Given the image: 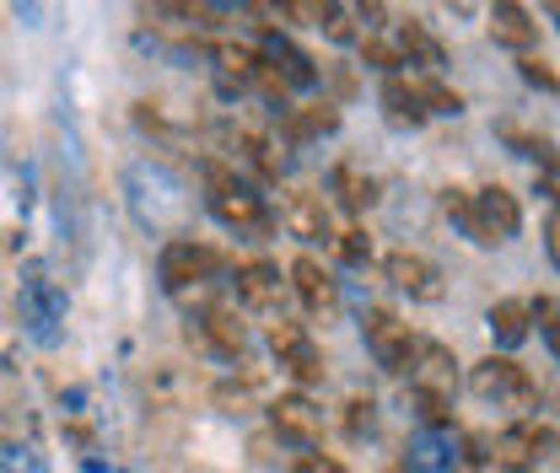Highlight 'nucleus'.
Returning <instances> with one entry per match:
<instances>
[{
    "instance_id": "nucleus-29",
    "label": "nucleus",
    "mask_w": 560,
    "mask_h": 473,
    "mask_svg": "<svg viewBox=\"0 0 560 473\" xmlns=\"http://www.w3.org/2000/svg\"><path fill=\"white\" fill-rule=\"evenodd\" d=\"M517 70H523V81H528V86H539V92H556V86H560V75L545 66L539 55H523V60H517Z\"/></svg>"
},
{
    "instance_id": "nucleus-14",
    "label": "nucleus",
    "mask_w": 560,
    "mask_h": 473,
    "mask_svg": "<svg viewBox=\"0 0 560 473\" xmlns=\"http://www.w3.org/2000/svg\"><path fill=\"white\" fill-rule=\"evenodd\" d=\"M280 221H285V232L302 237V243H324V237H329V215H324V204L307 200V194H285Z\"/></svg>"
},
{
    "instance_id": "nucleus-11",
    "label": "nucleus",
    "mask_w": 560,
    "mask_h": 473,
    "mask_svg": "<svg viewBox=\"0 0 560 473\" xmlns=\"http://www.w3.org/2000/svg\"><path fill=\"white\" fill-rule=\"evenodd\" d=\"M490 38L501 44V49H517V55H528L534 49V38H539V22L523 11V5H512V0H501L495 11H490Z\"/></svg>"
},
{
    "instance_id": "nucleus-31",
    "label": "nucleus",
    "mask_w": 560,
    "mask_h": 473,
    "mask_svg": "<svg viewBox=\"0 0 560 473\" xmlns=\"http://www.w3.org/2000/svg\"><path fill=\"white\" fill-rule=\"evenodd\" d=\"M377 425V414H372V399H350L346 404V430L350 436H366Z\"/></svg>"
},
{
    "instance_id": "nucleus-37",
    "label": "nucleus",
    "mask_w": 560,
    "mask_h": 473,
    "mask_svg": "<svg viewBox=\"0 0 560 473\" xmlns=\"http://www.w3.org/2000/svg\"><path fill=\"white\" fill-rule=\"evenodd\" d=\"M550 16H556V27H560V0H550Z\"/></svg>"
},
{
    "instance_id": "nucleus-28",
    "label": "nucleus",
    "mask_w": 560,
    "mask_h": 473,
    "mask_svg": "<svg viewBox=\"0 0 560 473\" xmlns=\"http://www.w3.org/2000/svg\"><path fill=\"white\" fill-rule=\"evenodd\" d=\"M302 344H307L302 323H291V318H276V323H270V350H276L280 360H285L291 350H302Z\"/></svg>"
},
{
    "instance_id": "nucleus-19",
    "label": "nucleus",
    "mask_w": 560,
    "mask_h": 473,
    "mask_svg": "<svg viewBox=\"0 0 560 473\" xmlns=\"http://www.w3.org/2000/svg\"><path fill=\"white\" fill-rule=\"evenodd\" d=\"M329 189L340 194V204H346V210H366V204L377 200V184H372L361 167H350V162H340V167L329 173Z\"/></svg>"
},
{
    "instance_id": "nucleus-23",
    "label": "nucleus",
    "mask_w": 560,
    "mask_h": 473,
    "mask_svg": "<svg viewBox=\"0 0 560 473\" xmlns=\"http://www.w3.org/2000/svg\"><path fill=\"white\" fill-rule=\"evenodd\" d=\"M399 55L420 60L425 70H442V49L425 38V27H420V22H405V27H399Z\"/></svg>"
},
{
    "instance_id": "nucleus-24",
    "label": "nucleus",
    "mask_w": 560,
    "mask_h": 473,
    "mask_svg": "<svg viewBox=\"0 0 560 473\" xmlns=\"http://www.w3.org/2000/svg\"><path fill=\"white\" fill-rule=\"evenodd\" d=\"M335 125H340V114L324 103V108H302V114H291L285 130H291V140H313V135H329Z\"/></svg>"
},
{
    "instance_id": "nucleus-32",
    "label": "nucleus",
    "mask_w": 560,
    "mask_h": 473,
    "mask_svg": "<svg viewBox=\"0 0 560 473\" xmlns=\"http://www.w3.org/2000/svg\"><path fill=\"white\" fill-rule=\"evenodd\" d=\"M350 16H355V11H346V5H335V11H329V22H324V33H329L335 44H355V38H361Z\"/></svg>"
},
{
    "instance_id": "nucleus-26",
    "label": "nucleus",
    "mask_w": 560,
    "mask_h": 473,
    "mask_svg": "<svg viewBox=\"0 0 560 473\" xmlns=\"http://www.w3.org/2000/svg\"><path fill=\"white\" fill-rule=\"evenodd\" d=\"M361 60L372 70H383V75H399V66H405V55L394 44H383V38H361Z\"/></svg>"
},
{
    "instance_id": "nucleus-13",
    "label": "nucleus",
    "mask_w": 560,
    "mask_h": 473,
    "mask_svg": "<svg viewBox=\"0 0 560 473\" xmlns=\"http://www.w3.org/2000/svg\"><path fill=\"white\" fill-rule=\"evenodd\" d=\"M291 285H296V296H302L307 312H329V307H335V280H329V270H324L313 253H302V259L291 264Z\"/></svg>"
},
{
    "instance_id": "nucleus-8",
    "label": "nucleus",
    "mask_w": 560,
    "mask_h": 473,
    "mask_svg": "<svg viewBox=\"0 0 560 473\" xmlns=\"http://www.w3.org/2000/svg\"><path fill=\"white\" fill-rule=\"evenodd\" d=\"M388 280L405 291V296H416V301H442V270L425 259V253H410V248H399V253H388Z\"/></svg>"
},
{
    "instance_id": "nucleus-4",
    "label": "nucleus",
    "mask_w": 560,
    "mask_h": 473,
    "mask_svg": "<svg viewBox=\"0 0 560 473\" xmlns=\"http://www.w3.org/2000/svg\"><path fill=\"white\" fill-rule=\"evenodd\" d=\"M469 388L490 399V404H512V409H528L534 404V382L528 371L512 360V355H486L475 371H469Z\"/></svg>"
},
{
    "instance_id": "nucleus-10",
    "label": "nucleus",
    "mask_w": 560,
    "mask_h": 473,
    "mask_svg": "<svg viewBox=\"0 0 560 473\" xmlns=\"http://www.w3.org/2000/svg\"><path fill=\"white\" fill-rule=\"evenodd\" d=\"M453 366H458V360H453V350L425 339V344L416 350V366H410V371H416V382H410V388L436 393V399H453V382H458V371H453Z\"/></svg>"
},
{
    "instance_id": "nucleus-6",
    "label": "nucleus",
    "mask_w": 560,
    "mask_h": 473,
    "mask_svg": "<svg viewBox=\"0 0 560 473\" xmlns=\"http://www.w3.org/2000/svg\"><path fill=\"white\" fill-rule=\"evenodd\" d=\"M495 452H501V463H506V469H523V463H534V458L556 452V425H545V419H517L512 430H501V436H495Z\"/></svg>"
},
{
    "instance_id": "nucleus-3",
    "label": "nucleus",
    "mask_w": 560,
    "mask_h": 473,
    "mask_svg": "<svg viewBox=\"0 0 560 473\" xmlns=\"http://www.w3.org/2000/svg\"><path fill=\"white\" fill-rule=\"evenodd\" d=\"M22 323H27V334L38 339V344H55L60 339V323H66V291L49 280L44 270H33L22 280Z\"/></svg>"
},
{
    "instance_id": "nucleus-36",
    "label": "nucleus",
    "mask_w": 560,
    "mask_h": 473,
    "mask_svg": "<svg viewBox=\"0 0 560 473\" xmlns=\"http://www.w3.org/2000/svg\"><path fill=\"white\" fill-rule=\"evenodd\" d=\"M545 194H556V200H560V162H550V167H545Z\"/></svg>"
},
{
    "instance_id": "nucleus-30",
    "label": "nucleus",
    "mask_w": 560,
    "mask_h": 473,
    "mask_svg": "<svg viewBox=\"0 0 560 473\" xmlns=\"http://www.w3.org/2000/svg\"><path fill=\"white\" fill-rule=\"evenodd\" d=\"M340 259L346 264H372V237L366 232H340Z\"/></svg>"
},
{
    "instance_id": "nucleus-12",
    "label": "nucleus",
    "mask_w": 560,
    "mask_h": 473,
    "mask_svg": "<svg viewBox=\"0 0 560 473\" xmlns=\"http://www.w3.org/2000/svg\"><path fill=\"white\" fill-rule=\"evenodd\" d=\"M210 60H215V75H221V92H243V86H254V75L265 66V55H254L248 44H215L210 49Z\"/></svg>"
},
{
    "instance_id": "nucleus-35",
    "label": "nucleus",
    "mask_w": 560,
    "mask_h": 473,
    "mask_svg": "<svg viewBox=\"0 0 560 473\" xmlns=\"http://www.w3.org/2000/svg\"><path fill=\"white\" fill-rule=\"evenodd\" d=\"M545 248H550V264L560 270V215H550V237H545Z\"/></svg>"
},
{
    "instance_id": "nucleus-16",
    "label": "nucleus",
    "mask_w": 560,
    "mask_h": 473,
    "mask_svg": "<svg viewBox=\"0 0 560 473\" xmlns=\"http://www.w3.org/2000/svg\"><path fill=\"white\" fill-rule=\"evenodd\" d=\"M528 323H534V307L528 301H495L490 307V339L501 350H517L528 339Z\"/></svg>"
},
{
    "instance_id": "nucleus-20",
    "label": "nucleus",
    "mask_w": 560,
    "mask_h": 473,
    "mask_svg": "<svg viewBox=\"0 0 560 473\" xmlns=\"http://www.w3.org/2000/svg\"><path fill=\"white\" fill-rule=\"evenodd\" d=\"M405 81H410V92L425 114H464V97L453 86H442L436 75H405Z\"/></svg>"
},
{
    "instance_id": "nucleus-1",
    "label": "nucleus",
    "mask_w": 560,
    "mask_h": 473,
    "mask_svg": "<svg viewBox=\"0 0 560 473\" xmlns=\"http://www.w3.org/2000/svg\"><path fill=\"white\" fill-rule=\"evenodd\" d=\"M206 173H210V215H215L221 226H232V232H265V226H270L265 200H259L248 184H237V178L221 173V167H206Z\"/></svg>"
},
{
    "instance_id": "nucleus-7",
    "label": "nucleus",
    "mask_w": 560,
    "mask_h": 473,
    "mask_svg": "<svg viewBox=\"0 0 560 473\" xmlns=\"http://www.w3.org/2000/svg\"><path fill=\"white\" fill-rule=\"evenodd\" d=\"M475 204H480V232H486V248H490V243H512V237L523 232V204H517V194H512V189L490 184V189H480V194H475Z\"/></svg>"
},
{
    "instance_id": "nucleus-38",
    "label": "nucleus",
    "mask_w": 560,
    "mask_h": 473,
    "mask_svg": "<svg viewBox=\"0 0 560 473\" xmlns=\"http://www.w3.org/2000/svg\"><path fill=\"white\" fill-rule=\"evenodd\" d=\"M501 473H528V469H501Z\"/></svg>"
},
{
    "instance_id": "nucleus-15",
    "label": "nucleus",
    "mask_w": 560,
    "mask_h": 473,
    "mask_svg": "<svg viewBox=\"0 0 560 473\" xmlns=\"http://www.w3.org/2000/svg\"><path fill=\"white\" fill-rule=\"evenodd\" d=\"M200 329H206L210 350H215V355H226V360H237V355H243V344H248V329H243V318H237L232 307H206Z\"/></svg>"
},
{
    "instance_id": "nucleus-27",
    "label": "nucleus",
    "mask_w": 560,
    "mask_h": 473,
    "mask_svg": "<svg viewBox=\"0 0 560 473\" xmlns=\"http://www.w3.org/2000/svg\"><path fill=\"white\" fill-rule=\"evenodd\" d=\"M410 404L420 409V419H425L431 430H447V425H453V409H447V399H436V393H420V388H410Z\"/></svg>"
},
{
    "instance_id": "nucleus-5",
    "label": "nucleus",
    "mask_w": 560,
    "mask_h": 473,
    "mask_svg": "<svg viewBox=\"0 0 560 473\" xmlns=\"http://www.w3.org/2000/svg\"><path fill=\"white\" fill-rule=\"evenodd\" d=\"M210 270H215V253L200 248V243H167L162 248V259H156V274H162V291L167 296H189V291H200L210 285Z\"/></svg>"
},
{
    "instance_id": "nucleus-17",
    "label": "nucleus",
    "mask_w": 560,
    "mask_h": 473,
    "mask_svg": "<svg viewBox=\"0 0 560 473\" xmlns=\"http://www.w3.org/2000/svg\"><path fill=\"white\" fill-rule=\"evenodd\" d=\"M265 60L280 70V81H285V86H313V81H318L313 60H307L302 49H291L280 33H270V38H265Z\"/></svg>"
},
{
    "instance_id": "nucleus-9",
    "label": "nucleus",
    "mask_w": 560,
    "mask_h": 473,
    "mask_svg": "<svg viewBox=\"0 0 560 473\" xmlns=\"http://www.w3.org/2000/svg\"><path fill=\"white\" fill-rule=\"evenodd\" d=\"M270 425H276L280 441H296V447H313L318 441V430H324V414L313 409V399H302V393H285L270 404Z\"/></svg>"
},
{
    "instance_id": "nucleus-21",
    "label": "nucleus",
    "mask_w": 560,
    "mask_h": 473,
    "mask_svg": "<svg viewBox=\"0 0 560 473\" xmlns=\"http://www.w3.org/2000/svg\"><path fill=\"white\" fill-rule=\"evenodd\" d=\"M383 108H388L394 125H420V119H425V108L416 103V92H410L405 75H388V81H383Z\"/></svg>"
},
{
    "instance_id": "nucleus-22",
    "label": "nucleus",
    "mask_w": 560,
    "mask_h": 473,
    "mask_svg": "<svg viewBox=\"0 0 560 473\" xmlns=\"http://www.w3.org/2000/svg\"><path fill=\"white\" fill-rule=\"evenodd\" d=\"M442 210H447V221H458V226H464V237H469V243H480V248H486V232H480V204H475V194H469V189H447V194H442Z\"/></svg>"
},
{
    "instance_id": "nucleus-25",
    "label": "nucleus",
    "mask_w": 560,
    "mask_h": 473,
    "mask_svg": "<svg viewBox=\"0 0 560 473\" xmlns=\"http://www.w3.org/2000/svg\"><path fill=\"white\" fill-rule=\"evenodd\" d=\"M280 366H285V371H291V377H296L302 388H318V382H324V355L313 350V339H307L302 350H291V355H285Z\"/></svg>"
},
{
    "instance_id": "nucleus-18",
    "label": "nucleus",
    "mask_w": 560,
    "mask_h": 473,
    "mask_svg": "<svg viewBox=\"0 0 560 473\" xmlns=\"http://www.w3.org/2000/svg\"><path fill=\"white\" fill-rule=\"evenodd\" d=\"M237 296H243L248 307L270 312L280 301V274L270 270V264H243V270H237Z\"/></svg>"
},
{
    "instance_id": "nucleus-33",
    "label": "nucleus",
    "mask_w": 560,
    "mask_h": 473,
    "mask_svg": "<svg viewBox=\"0 0 560 473\" xmlns=\"http://www.w3.org/2000/svg\"><path fill=\"white\" fill-rule=\"evenodd\" d=\"M534 318H539V334L550 339V350L560 355V301H539V307H534Z\"/></svg>"
},
{
    "instance_id": "nucleus-2",
    "label": "nucleus",
    "mask_w": 560,
    "mask_h": 473,
    "mask_svg": "<svg viewBox=\"0 0 560 473\" xmlns=\"http://www.w3.org/2000/svg\"><path fill=\"white\" fill-rule=\"evenodd\" d=\"M361 334H366V350L377 355V366L383 371H410L416 366V334H410V323H399L388 307H366L361 312Z\"/></svg>"
},
{
    "instance_id": "nucleus-34",
    "label": "nucleus",
    "mask_w": 560,
    "mask_h": 473,
    "mask_svg": "<svg viewBox=\"0 0 560 473\" xmlns=\"http://www.w3.org/2000/svg\"><path fill=\"white\" fill-rule=\"evenodd\" d=\"M335 469H340L335 458H324V452H302V458H296V469H291V473H335Z\"/></svg>"
}]
</instances>
